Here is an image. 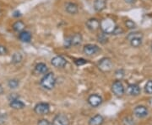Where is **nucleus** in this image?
Returning <instances> with one entry per match:
<instances>
[{"label": "nucleus", "mask_w": 152, "mask_h": 125, "mask_svg": "<svg viewBox=\"0 0 152 125\" xmlns=\"http://www.w3.org/2000/svg\"><path fill=\"white\" fill-rule=\"evenodd\" d=\"M37 125H53V124L51 122H49L48 120L41 119L38 121Z\"/></svg>", "instance_id": "nucleus-30"}, {"label": "nucleus", "mask_w": 152, "mask_h": 125, "mask_svg": "<svg viewBox=\"0 0 152 125\" xmlns=\"http://www.w3.org/2000/svg\"><path fill=\"white\" fill-rule=\"evenodd\" d=\"M148 114H149V111L146 107L142 106V105L137 106L134 109V114L139 119H143V118L146 117Z\"/></svg>", "instance_id": "nucleus-11"}, {"label": "nucleus", "mask_w": 152, "mask_h": 125, "mask_svg": "<svg viewBox=\"0 0 152 125\" xmlns=\"http://www.w3.org/2000/svg\"><path fill=\"white\" fill-rule=\"evenodd\" d=\"M150 103H151V106H152V98L150 100Z\"/></svg>", "instance_id": "nucleus-36"}, {"label": "nucleus", "mask_w": 152, "mask_h": 125, "mask_svg": "<svg viewBox=\"0 0 152 125\" xmlns=\"http://www.w3.org/2000/svg\"><path fill=\"white\" fill-rule=\"evenodd\" d=\"M70 40H71V45H80L83 41V38H82V35L79 33H76L74 35L70 36Z\"/></svg>", "instance_id": "nucleus-19"}, {"label": "nucleus", "mask_w": 152, "mask_h": 125, "mask_svg": "<svg viewBox=\"0 0 152 125\" xmlns=\"http://www.w3.org/2000/svg\"><path fill=\"white\" fill-rule=\"evenodd\" d=\"M7 54V49L4 45H0V55H4Z\"/></svg>", "instance_id": "nucleus-32"}, {"label": "nucleus", "mask_w": 152, "mask_h": 125, "mask_svg": "<svg viewBox=\"0 0 152 125\" xmlns=\"http://www.w3.org/2000/svg\"><path fill=\"white\" fill-rule=\"evenodd\" d=\"M48 71V67L45 63H38L35 66V72L37 74H46Z\"/></svg>", "instance_id": "nucleus-18"}, {"label": "nucleus", "mask_w": 152, "mask_h": 125, "mask_svg": "<svg viewBox=\"0 0 152 125\" xmlns=\"http://www.w3.org/2000/svg\"><path fill=\"white\" fill-rule=\"evenodd\" d=\"M65 10L69 14H76L79 11V8H78V5L75 3L69 2L65 4Z\"/></svg>", "instance_id": "nucleus-14"}, {"label": "nucleus", "mask_w": 152, "mask_h": 125, "mask_svg": "<svg viewBox=\"0 0 152 125\" xmlns=\"http://www.w3.org/2000/svg\"><path fill=\"white\" fill-rule=\"evenodd\" d=\"M3 92H4V90H3V87H2V86L0 85V94H2V93H3Z\"/></svg>", "instance_id": "nucleus-35"}, {"label": "nucleus", "mask_w": 152, "mask_h": 125, "mask_svg": "<svg viewBox=\"0 0 152 125\" xmlns=\"http://www.w3.org/2000/svg\"><path fill=\"white\" fill-rule=\"evenodd\" d=\"M10 106L12 108L14 109H22L25 108V103L20 101L19 98H14L10 100Z\"/></svg>", "instance_id": "nucleus-16"}, {"label": "nucleus", "mask_w": 152, "mask_h": 125, "mask_svg": "<svg viewBox=\"0 0 152 125\" xmlns=\"http://www.w3.org/2000/svg\"><path fill=\"white\" fill-rule=\"evenodd\" d=\"M31 38H32V36H31V32L26 31V30H23V31L20 32V34H19V39L21 40L22 42H24V43H29V42H31Z\"/></svg>", "instance_id": "nucleus-15"}, {"label": "nucleus", "mask_w": 152, "mask_h": 125, "mask_svg": "<svg viewBox=\"0 0 152 125\" xmlns=\"http://www.w3.org/2000/svg\"><path fill=\"white\" fill-rule=\"evenodd\" d=\"M86 27L91 31H96L98 29H100V21L97 19H90L86 21Z\"/></svg>", "instance_id": "nucleus-12"}, {"label": "nucleus", "mask_w": 152, "mask_h": 125, "mask_svg": "<svg viewBox=\"0 0 152 125\" xmlns=\"http://www.w3.org/2000/svg\"><path fill=\"white\" fill-rule=\"evenodd\" d=\"M14 17H20V16H21V14H20V13L19 12V11H15V13H14Z\"/></svg>", "instance_id": "nucleus-34"}, {"label": "nucleus", "mask_w": 152, "mask_h": 125, "mask_svg": "<svg viewBox=\"0 0 152 125\" xmlns=\"http://www.w3.org/2000/svg\"><path fill=\"white\" fill-rule=\"evenodd\" d=\"M104 123V119L102 115L96 114L89 121V125H102Z\"/></svg>", "instance_id": "nucleus-20"}, {"label": "nucleus", "mask_w": 152, "mask_h": 125, "mask_svg": "<svg viewBox=\"0 0 152 125\" xmlns=\"http://www.w3.org/2000/svg\"><path fill=\"white\" fill-rule=\"evenodd\" d=\"M127 93L130 96H138L141 93V89L137 84H129L127 87Z\"/></svg>", "instance_id": "nucleus-13"}, {"label": "nucleus", "mask_w": 152, "mask_h": 125, "mask_svg": "<svg viewBox=\"0 0 152 125\" xmlns=\"http://www.w3.org/2000/svg\"><path fill=\"white\" fill-rule=\"evenodd\" d=\"M56 84V77L53 72L46 73L41 80L42 87L47 90H52Z\"/></svg>", "instance_id": "nucleus-2"}, {"label": "nucleus", "mask_w": 152, "mask_h": 125, "mask_svg": "<svg viewBox=\"0 0 152 125\" xmlns=\"http://www.w3.org/2000/svg\"><path fill=\"white\" fill-rule=\"evenodd\" d=\"M83 51H84V53L86 55L91 56V55L97 54L98 52L100 51V47H98L96 45L88 44V45H86L84 46Z\"/></svg>", "instance_id": "nucleus-7"}, {"label": "nucleus", "mask_w": 152, "mask_h": 125, "mask_svg": "<svg viewBox=\"0 0 152 125\" xmlns=\"http://www.w3.org/2000/svg\"><path fill=\"white\" fill-rule=\"evenodd\" d=\"M117 28L116 23L114 22L113 19H109V18H105L102 20L100 21V29L102 31L105 33L106 34H113Z\"/></svg>", "instance_id": "nucleus-1"}, {"label": "nucleus", "mask_w": 152, "mask_h": 125, "mask_svg": "<svg viewBox=\"0 0 152 125\" xmlns=\"http://www.w3.org/2000/svg\"><path fill=\"white\" fill-rule=\"evenodd\" d=\"M127 40L129 41L131 46L133 47H139L142 45L143 34L140 32L129 33L127 36Z\"/></svg>", "instance_id": "nucleus-3"}, {"label": "nucleus", "mask_w": 152, "mask_h": 125, "mask_svg": "<svg viewBox=\"0 0 152 125\" xmlns=\"http://www.w3.org/2000/svg\"><path fill=\"white\" fill-rule=\"evenodd\" d=\"M51 64L53 65L54 67H56V68H63L67 64V60L63 56L58 55V56H55V57H53L52 59Z\"/></svg>", "instance_id": "nucleus-9"}, {"label": "nucleus", "mask_w": 152, "mask_h": 125, "mask_svg": "<svg viewBox=\"0 0 152 125\" xmlns=\"http://www.w3.org/2000/svg\"><path fill=\"white\" fill-rule=\"evenodd\" d=\"M97 40L101 44H106L107 42V34L105 33H102L100 34H98L97 36Z\"/></svg>", "instance_id": "nucleus-24"}, {"label": "nucleus", "mask_w": 152, "mask_h": 125, "mask_svg": "<svg viewBox=\"0 0 152 125\" xmlns=\"http://www.w3.org/2000/svg\"><path fill=\"white\" fill-rule=\"evenodd\" d=\"M112 91H113V93L116 96H118V97H122V96L124 94V85H123V83L121 82V81L118 80V81H116V82H113V86H112Z\"/></svg>", "instance_id": "nucleus-6"}, {"label": "nucleus", "mask_w": 152, "mask_h": 125, "mask_svg": "<svg viewBox=\"0 0 152 125\" xmlns=\"http://www.w3.org/2000/svg\"><path fill=\"white\" fill-rule=\"evenodd\" d=\"M107 6L106 0H95L94 1V9L96 12H102Z\"/></svg>", "instance_id": "nucleus-17"}, {"label": "nucleus", "mask_w": 152, "mask_h": 125, "mask_svg": "<svg viewBox=\"0 0 152 125\" xmlns=\"http://www.w3.org/2000/svg\"><path fill=\"white\" fill-rule=\"evenodd\" d=\"M123 122H124V125H134V120L130 117H126Z\"/></svg>", "instance_id": "nucleus-26"}, {"label": "nucleus", "mask_w": 152, "mask_h": 125, "mask_svg": "<svg viewBox=\"0 0 152 125\" xmlns=\"http://www.w3.org/2000/svg\"><path fill=\"white\" fill-rule=\"evenodd\" d=\"M70 46H72V45H71L70 36H69V37H66V39L64 40V47H65V48H69Z\"/></svg>", "instance_id": "nucleus-31"}, {"label": "nucleus", "mask_w": 152, "mask_h": 125, "mask_svg": "<svg viewBox=\"0 0 152 125\" xmlns=\"http://www.w3.org/2000/svg\"><path fill=\"white\" fill-rule=\"evenodd\" d=\"M102 103V98L97 94H92L88 98V103L93 108H96Z\"/></svg>", "instance_id": "nucleus-10"}, {"label": "nucleus", "mask_w": 152, "mask_h": 125, "mask_svg": "<svg viewBox=\"0 0 152 125\" xmlns=\"http://www.w3.org/2000/svg\"><path fill=\"white\" fill-rule=\"evenodd\" d=\"M145 92L147 94H152V81H148L145 86Z\"/></svg>", "instance_id": "nucleus-25"}, {"label": "nucleus", "mask_w": 152, "mask_h": 125, "mask_svg": "<svg viewBox=\"0 0 152 125\" xmlns=\"http://www.w3.org/2000/svg\"><path fill=\"white\" fill-rule=\"evenodd\" d=\"M125 25L129 28V29H134V28L136 27L135 24L132 21V20H129V19L125 21Z\"/></svg>", "instance_id": "nucleus-27"}, {"label": "nucleus", "mask_w": 152, "mask_h": 125, "mask_svg": "<svg viewBox=\"0 0 152 125\" xmlns=\"http://www.w3.org/2000/svg\"><path fill=\"white\" fill-rule=\"evenodd\" d=\"M53 125H69V120L64 114H58L53 120Z\"/></svg>", "instance_id": "nucleus-8"}, {"label": "nucleus", "mask_w": 152, "mask_h": 125, "mask_svg": "<svg viewBox=\"0 0 152 125\" xmlns=\"http://www.w3.org/2000/svg\"><path fill=\"white\" fill-rule=\"evenodd\" d=\"M75 63L76 64V65L80 66V65H85L86 63H87V61L85 59H82V58H80V59H76L75 60Z\"/></svg>", "instance_id": "nucleus-29"}, {"label": "nucleus", "mask_w": 152, "mask_h": 125, "mask_svg": "<svg viewBox=\"0 0 152 125\" xmlns=\"http://www.w3.org/2000/svg\"><path fill=\"white\" fill-rule=\"evenodd\" d=\"M115 76H117L119 80L120 79H122V78L124 76V71L122 70V69H121V70H118V71L115 72Z\"/></svg>", "instance_id": "nucleus-28"}, {"label": "nucleus", "mask_w": 152, "mask_h": 125, "mask_svg": "<svg viewBox=\"0 0 152 125\" xmlns=\"http://www.w3.org/2000/svg\"><path fill=\"white\" fill-rule=\"evenodd\" d=\"M151 51H152V44H151Z\"/></svg>", "instance_id": "nucleus-37"}, {"label": "nucleus", "mask_w": 152, "mask_h": 125, "mask_svg": "<svg viewBox=\"0 0 152 125\" xmlns=\"http://www.w3.org/2000/svg\"><path fill=\"white\" fill-rule=\"evenodd\" d=\"M113 61L109 58H102L98 62L99 69L102 71H104V72H107V71H111L113 69Z\"/></svg>", "instance_id": "nucleus-4"}, {"label": "nucleus", "mask_w": 152, "mask_h": 125, "mask_svg": "<svg viewBox=\"0 0 152 125\" xmlns=\"http://www.w3.org/2000/svg\"><path fill=\"white\" fill-rule=\"evenodd\" d=\"M25 24L23 23L20 20H19V21H16L14 24H13V29L15 31V32H21L23 31L24 29H25Z\"/></svg>", "instance_id": "nucleus-21"}, {"label": "nucleus", "mask_w": 152, "mask_h": 125, "mask_svg": "<svg viewBox=\"0 0 152 125\" xmlns=\"http://www.w3.org/2000/svg\"><path fill=\"white\" fill-rule=\"evenodd\" d=\"M22 59H23V56L19 52H15V54L12 55V58H11V60H12V63L16 65V64H19L21 62Z\"/></svg>", "instance_id": "nucleus-22"}, {"label": "nucleus", "mask_w": 152, "mask_h": 125, "mask_svg": "<svg viewBox=\"0 0 152 125\" xmlns=\"http://www.w3.org/2000/svg\"><path fill=\"white\" fill-rule=\"evenodd\" d=\"M124 1L127 4H134L136 2V0H124Z\"/></svg>", "instance_id": "nucleus-33"}, {"label": "nucleus", "mask_w": 152, "mask_h": 125, "mask_svg": "<svg viewBox=\"0 0 152 125\" xmlns=\"http://www.w3.org/2000/svg\"><path fill=\"white\" fill-rule=\"evenodd\" d=\"M19 84H20V82H19V81L17 79H11L8 82V85H9V87L11 89H15V88H17V87H19Z\"/></svg>", "instance_id": "nucleus-23"}, {"label": "nucleus", "mask_w": 152, "mask_h": 125, "mask_svg": "<svg viewBox=\"0 0 152 125\" xmlns=\"http://www.w3.org/2000/svg\"><path fill=\"white\" fill-rule=\"evenodd\" d=\"M34 111L37 114L46 115L50 112V106L47 103H40L35 106Z\"/></svg>", "instance_id": "nucleus-5"}]
</instances>
